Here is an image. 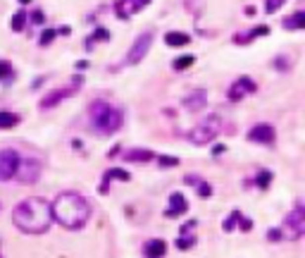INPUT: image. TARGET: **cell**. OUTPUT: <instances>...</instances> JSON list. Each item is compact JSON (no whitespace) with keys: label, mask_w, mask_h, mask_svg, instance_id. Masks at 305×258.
<instances>
[{"label":"cell","mask_w":305,"mask_h":258,"mask_svg":"<svg viewBox=\"0 0 305 258\" xmlns=\"http://www.w3.org/2000/svg\"><path fill=\"white\" fill-rule=\"evenodd\" d=\"M12 222L17 230L27 232V234H43L53 222L50 204L45 199H27L14 206Z\"/></svg>","instance_id":"1"},{"label":"cell","mask_w":305,"mask_h":258,"mask_svg":"<svg viewBox=\"0 0 305 258\" xmlns=\"http://www.w3.org/2000/svg\"><path fill=\"white\" fill-rule=\"evenodd\" d=\"M193 62H196V57H193V55H181V57H176V60H174V69H179V72H181V69H188Z\"/></svg>","instance_id":"20"},{"label":"cell","mask_w":305,"mask_h":258,"mask_svg":"<svg viewBox=\"0 0 305 258\" xmlns=\"http://www.w3.org/2000/svg\"><path fill=\"white\" fill-rule=\"evenodd\" d=\"M167 254V244L162 239H153V242H146L143 246V256L146 258H162Z\"/></svg>","instance_id":"13"},{"label":"cell","mask_w":305,"mask_h":258,"mask_svg":"<svg viewBox=\"0 0 305 258\" xmlns=\"http://www.w3.org/2000/svg\"><path fill=\"white\" fill-rule=\"evenodd\" d=\"M267 239H269V242H279V239H281V230H269L267 232Z\"/></svg>","instance_id":"31"},{"label":"cell","mask_w":305,"mask_h":258,"mask_svg":"<svg viewBox=\"0 0 305 258\" xmlns=\"http://www.w3.org/2000/svg\"><path fill=\"white\" fill-rule=\"evenodd\" d=\"M239 222H241V230H243V232L253 230V222H251V220H246V217H243V215L239 217Z\"/></svg>","instance_id":"33"},{"label":"cell","mask_w":305,"mask_h":258,"mask_svg":"<svg viewBox=\"0 0 305 258\" xmlns=\"http://www.w3.org/2000/svg\"><path fill=\"white\" fill-rule=\"evenodd\" d=\"M22 2H31V0H22Z\"/></svg>","instance_id":"35"},{"label":"cell","mask_w":305,"mask_h":258,"mask_svg":"<svg viewBox=\"0 0 305 258\" xmlns=\"http://www.w3.org/2000/svg\"><path fill=\"white\" fill-rule=\"evenodd\" d=\"M55 36H57V29H45V31L41 34V46H48Z\"/></svg>","instance_id":"25"},{"label":"cell","mask_w":305,"mask_h":258,"mask_svg":"<svg viewBox=\"0 0 305 258\" xmlns=\"http://www.w3.org/2000/svg\"><path fill=\"white\" fill-rule=\"evenodd\" d=\"M248 141L253 144H272L274 141V129L269 124H258L248 132Z\"/></svg>","instance_id":"9"},{"label":"cell","mask_w":305,"mask_h":258,"mask_svg":"<svg viewBox=\"0 0 305 258\" xmlns=\"http://www.w3.org/2000/svg\"><path fill=\"white\" fill-rule=\"evenodd\" d=\"M198 194L203 196V199H208V196L213 194V187H210V184H205V182H198Z\"/></svg>","instance_id":"30"},{"label":"cell","mask_w":305,"mask_h":258,"mask_svg":"<svg viewBox=\"0 0 305 258\" xmlns=\"http://www.w3.org/2000/svg\"><path fill=\"white\" fill-rule=\"evenodd\" d=\"M284 27L286 29H303L305 27V12L298 10L293 17H286V19H284Z\"/></svg>","instance_id":"18"},{"label":"cell","mask_w":305,"mask_h":258,"mask_svg":"<svg viewBox=\"0 0 305 258\" xmlns=\"http://www.w3.org/2000/svg\"><path fill=\"white\" fill-rule=\"evenodd\" d=\"M281 234H284L286 239H298V237H303L305 234V208H303V204H298L291 213L286 215Z\"/></svg>","instance_id":"5"},{"label":"cell","mask_w":305,"mask_h":258,"mask_svg":"<svg viewBox=\"0 0 305 258\" xmlns=\"http://www.w3.org/2000/svg\"><path fill=\"white\" fill-rule=\"evenodd\" d=\"M105 39H107V31H105V29H95V31H93V36L88 39V43H93V41H105Z\"/></svg>","instance_id":"29"},{"label":"cell","mask_w":305,"mask_h":258,"mask_svg":"<svg viewBox=\"0 0 305 258\" xmlns=\"http://www.w3.org/2000/svg\"><path fill=\"white\" fill-rule=\"evenodd\" d=\"M186 208H188V204H186L184 196H181V194H172V196H170V208H167V213H165V215H167V217L184 215Z\"/></svg>","instance_id":"12"},{"label":"cell","mask_w":305,"mask_h":258,"mask_svg":"<svg viewBox=\"0 0 305 258\" xmlns=\"http://www.w3.org/2000/svg\"><path fill=\"white\" fill-rule=\"evenodd\" d=\"M184 182L188 184V187H191V184H198V177H191V175H188V177L184 179Z\"/></svg>","instance_id":"34"},{"label":"cell","mask_w":305,"mask_h":258,"mask_svg":"<svg viewBox=\"0 0 305 258\" xmlns=\"http://www.w3.org/2000/svg\"><path fill=\"white\" fill-rule=\"evenodd\" d=\"M10 77H12V65H10L7 60H2V62H0V82H2V79H10Z\"/></svg>","instance_id":"24"},{"label":"cell","mask_w":305,"mask_h":258,"mask_svg":"<svg viewBox=\"0 0 305 258\" xmlns=\"http://www.w3.org/2000/svg\"><path fill=\"white\" fill-rule=\"evenodd\" d=\"M19 165V153L14 149H2L0 151V182L12 179Z\"/></svg>","instance_id":"7"},{"label":"cell","mask_w":305,"mask_h":258,"mask_svg":"<svg viewBox=\"0 0 305 258\" xmlns=\"http://www.w3.org/2000/svg\"><path fill=\"white\" fill-rule=\"evenodd\" d=\"M124 122L122 108H115L107 101H93L88 108V127L98 134H115Z\"/></svg>","instance_id":"3"},{"label":"cell","mask_w":305,"mask_h":258,"mask_svg":"<svg viewBox=\"0 0 305 258\" xmlns=\"http://www.w3.org/2000/svg\"><path fill=\"white\" fill-rule=\"evenodd\" d=\"M69 94H72L69 89H55V91H50V94L41 101V108H53V105H57L60 101H65Z\"/></svg>","instance_id":"14"},{"label":"cell","mask_w":305,"mask_h":258,"mask_svg":"<svg viewBox=\"0 0 305 258\" xmlns=\"http://www.w3.org/2000/svg\"><path fill=\"white\" fill-rule=\"evenodd\" d=\"M193 244H196L193 237H181V239H176V246H179V249H191Z\"/></svg>","instance_id":"28"},{"label":"cell","mask_w":305,"mask_h":258,"mask_svg":"<svg viewBox=\"0 0 305 258\" xmlns=\"http://www.w3.org/2000/svg\"><path fill=\"white\" fill-rule=\"evenodd\" d=\"M205 103H208V94L198 89V91H191V94L184 98V108L191 110V112H198V110L205 108Z\"/></svg>","instance_id":"11"},{"label":"cell","mask_w":305,"mask_h":258,"mask_svg":"<svg viewBox=\"0 0 305 258\" xmlns=\"http://www.w3.org/2000/svg\"><path fill=\"white\" fill-rule=\"evenodd\" d=\"M50 213H53V220H57L62 227L79 230L91 217V206L84 196L67 191V194H60L55 199V204H50Z\"/></svg>","instance_id":"2"},{"label":"cell","mask_w":305,"mask_h":258,"mask_svg":"<svg viewBox=\"0 0 305 258\" xmlns=\"http://www.w3.org/2000/svg\"><path fill=\"white\" fill-rule=\"evenodd\" d=\"M150 46H153V34H150V31L141 34V36L133 41L129 55H127V65H138V62L146 57L148 51H150Z\"/></svg>","instance_id":"8"},{"label":"cell","mask_w":305,"mask_h":258,"mask_svg":"<svg viewBox=\"0 0 305 258\" xmlns=\"http://www.w3.org/2000/svg\"><path fill=\"white\" fill-rule=\"evenodd\" d=\"M239 217H241V213H239V210H234L231 215L226 217L224 222H222V227H224V232H231V230H234V225L239 222Z\"/></svg>","instance_id":"22"},{"label":"cell","mask_w":305,"mask_h":258,"mask_svg":"<svg viewBox=\"0 0 305 258\" xmlns=\"http://www.w3.org/2000/svg\"><path fill=\"white\" fill-rule=\"evenodd\" d=\"M188 34H181V31H170L167 36H165V43L167 46H172V48H181V46H188Z\"/></svg>","instance_id":"16"},{"label":"cell","mask_w":305,"mask_h":258,"mask_svg":"<svg viewBox=\"0 0 305 258\" xmlns=\"http://www.w3.org/2000/svg\"><path fill=\"white\" fill-rule=\"evenodd\" d=\"M284 2H286V0H265V12H269V14L277 12Z\"/></svg>","instance_id":"26"},{"label":"cell","mask_w":305,"mask_h":258,"mask_svg":"<svg viewBox=\"0 0 305 258\" xmlns=\"http://www.w3.org/2000/svg\"><path fill=\"white\" fill-rule=\"evenodd\" d=\"M253 91H255V82L248 79V77H241L236 84L229 86V98L231 101H241L246 94H253Z\"/></svg>","instance_id":"10"},{"label":"cell","mask_w":305,"mask_h":258,"mask_svg":"<svg viewBox=\"0 0 305 258\" xmlns=\"http://www.w3.org/2000/svg\"><path fill=\"white\" fill-rule=\"evenodd\" d=\"M110 179H122V182H129L131 175L127 172V170H120V167H115V170H107L105 172V184H103V191H107V182Z\"/></svg>","instance_id":"17"},{"label":"cell","mask_w":305,"mask_h":258,"mask_svg":"<svg viewBox=\"0 0 305 258\" xmlns=\"http://www.w3.org/2000/svg\"><path fill=\"white\" fill-rule=\"evenodd\" d=\"M41 175V163L36 158H19V165H17V172L14 177L22 182V184H31V182H36Z\"/></svg>","instance_id":"6"},{"label":"cell","mask_w":305,"mask_h":258,"mask_svg":"<svg viewBox=\"0 0 305 258\" xmlns=\"http://www.w3.org/2000/svg\"><path fill=\"white\" fill-rule=\"evenodd\" d=\"M43 19H45V17H43V12H41V10H34V12H31V22H34V24H41Z\"/></svg>","instance_id":"32"},{"label":"cell","mask_w":305,"mask_h":258,"mask_svg":"<svg viewBox=\"0 0 305 258\" xmlns=\"http://www.w3.org/2000/svg\"><path fill=\"white\" fill-rule=\"evenodd\" d=\"M24 22H27V14H24V12H17L12 17V29H14V31H22V29H24Z\"/></svg>","instance_id":"23"},{"label":"cell","mask_w":305,"mask_h":258,"mask_svg":"<svg viewBox=\"0 0 305 258\" xmlns=\"http://www.w3.org/2000/svg\"><path fill=\"white\" fill-rule=\"evenodd\" d=\"M19 122V117L14 112H0V129H12Z\"/></svg>","instance_id":"19"},{"label":"cell","mask_w":305,"mask_h":258,"mask_svg":"<svg viewBox=\"0 0 305 258\" xmlns=\"http://www.w3.org/2000/svg\"><path fill=\"white\" fill-rule=\"evenodd\" d=\"M219 129H222L219 117H208V120H203L196 129L188 132V141H193L196 146H205V144H210V141L217 139Z\"/></svg>","instance_id":"4"},{"label":"cell","mask_w":305,"mask_h":258,"mask_svg":"<svg viewBox=\"0 0 305 258\" xmlns=\"http://www.w3.org/2000/svg\"><path fill=\"white\" fill-rule=\"evenodd\" d=\"M269 184H272V172H269V170H262V172L258 175V187H260V189H267Z\"/></svg>","instance_id":"21"},{"label":"cell","mask_w":305,"mask_h":258,"mask_svg":"<svg viewBox=\"0 0 305 258\" xmlns=\"http://www.w3.org/2000/svg\"><path fill=\"white\" fill-rule=\"evenodd\" d=\"M124 158L127 160H136V163H148V160H153L155 155H153V151H146V149H131V151H127L124 153Z\"/></svg>","instance_id":"15"},{"label":"cell","mask_w":305,"mask_h":258,"mask_svg":"<svg viewBox=\"0 0 305 258\" xmlns=\"http://www.w3.org/2000/svg\"><path fill=\"white\" fill-rule=\"evenodd\" d=\"M160 165L162 167H174V165H179V160L174 155H160Z\"/></svg>","instance_id":"27"}]
</instances>
